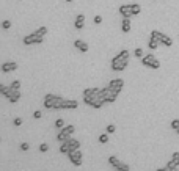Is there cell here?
Instances as JSON below:
<instances>
[{"label":"cell","instance_id":"obj_1","mask_svg":"<svg viewBox=\"0 0 179 171\" xmlns=\"http://www.w3.org/2000/svg\"><path fill=\"white\" fill-rule=\"evenodd\" d=\"M129 57H130V53L127 49H122L118 55L113 57L112 60V69L113 71H118V72H121V71H124L129 65Z\"/></svg>","mask_w":179,"mask_h":171},{"label":"cell","instance_id":"obj_2","mask_svg":"<svg viewBox=\"0 0 179 171\" xmlns=\"http://www.w3.org/2000/svg\"><path fill=\"white\" fill-rule=\"evenodd\" d=\"M63 101H64L63 97L49 93V94L44 96V107H46V109H49V110H61Z\"/></svg>","mask_w":179,"mask_h":171},{"label":"cell","instance_id":"obj_3","mask_svg":"<svg viewBox=\"0 0 179 171\" xmlns=\"http://www.w3.org/2000/svg\"><path fill=\"white\" fill-rule=\"evenodd\" d=\"M101 96L105 99V102L113 104L116 101V97H118V93H115L110 86H105V88H101Z\"/></svg>","mask_w":179,"mask_h":171},{"label":"cell","instance_id":"obj_4","mask_svg":"<svg viewBox=\"0 0 179 171\" xmlns=\"http://www.w3.org/2000/svg\"><path fill=\"white\" fill-rule=\"evenodd\" d=\"M43 41H44V36L38 35L36 32H33L32 35H27V36H24V44H25V46H32V44H41Z\"/></svg>","mask_w":179,"mask_h":171},{"label":"cell","instance_id":"obj_5","mask_svg":"<svg viewBox=\"0 0 179 171\" xmlns=\"http://www.w3.org/2000/svg\"><path fill=\"white\" fill-rule=\"evenodd\" d=\"M68 157H69V160H71V163H72L74 166H80V165H82V162H83V159H82V152H80V149H77V151H74V152H69V154H68Z\"/></svg>","mask_w":179,"mask_h":171},{"label":"cell","instance_id":"obj_6","mask_svg":"<svg viewBox=\"0 0 179 171\" xmlns=\"http://www.w3.org/2000/svg\"><path fill=\"white\" fill-rule=\"evenodd\" d=\"M108 86L113 89L115 93H121V89H122V86H124V80L122 79H115V80H112V82L108 83Z\"/></svg>","mask_w":179,"mask_h":171},{"label":"cell","instance_id":"obj_7","mask_svg":"<svg viewBox=\"0 0 179 171\" xmlns=\"http://www.w3.org/2000/svg\"><path fill=\"white\" fill-rule=\"evenodd\" d=\"M79 107L77 101H72V99H64L61 104V110H75Z\"/></svg>","mask_w":179,"mask_h":171},{"label":"cell","instance_id":"obj_8","mask_svg":"<svg viewBox=\"0 0 179 171\" xmlns=\"http://www.w3.org/2000/svg\"><path fill=\"white\" fill-rule=\"evenodd\" d=\"M119 14H121L122 17H132V16H134L130 5H121V6H119Z\"/></svg>","mask_w":179,"mask_h":171},{"label":"cell","instance_id":"obj_9","mask_svg":"<svg viewBox=\"0 0 179 171\" xmlns=\"http://www.w3.org/2000/svg\"><path fill=\"white\" fill-rule=\"evenodd\" d=\"M17 69V63L16 61H6L2 65V71L3 72H11V71H16Z\"/></svg>","mask_w":179,"mask_h":171},{"label":"cell","instance_id":"obj_10","mask_svg":"<svg viewBox=\"0 0 179 171\" xmlns=\"http://www.w3.org/2000/svg\"><path fill=\"white\" fill-rule=\"evenodd\" d=\"M154 61H156V55H153V53H149V55H145L143 58H141V65H143V66H148V68H151Z\"/></svg>","mask_w":179,"mask_h":171},{"label":"cell","instance_id":"obj_11","mask_svg":"<svg viewBox=\"0 0 179 171\" xmlns=\"http://www.w3.org/2000/svg\"><path fill=\"white\" fill-rule=\"evenodd\" d=\"M83 25H85V16L83 14H77L75 16V22H74L75 30H82Z\"/></svg>","mask_w":179,"mask_h":171},{"label":"cell","instance_id":"obj_12","mask_svg":"<svg viewBox=\"0 0 179 171\" xmlns=\"http://www.w3.org/2000/svg\"><path fill=\"white\" fill-rule=\"evenodd\" d=\"M74 47L77 49V50H80V52H88V44L85 42V41H82V39H75Z\"/></svg>","mask_w":179,"mask_h":171},{"label":"cell","instance_id":"obj_13","mask_svg":"<svg viewBox=\"0 0 179 171\" xmlns=\"http://www.w3.org/2000/svg\"><path fill=\"white\" fill-rule=\"evenodd\" d=\"M13 91H14V89H13L11 86H6V85H0V93H2V96H3V97H6V99H9V97H11Z\"/></svg>","mask_w":179,"mask_h":171},{"label":"cell","instance_id":"obj_14","mask_svg":"<svg viewBox=\"0 0 179 171\" xmlns=\"http://www.w3.org/2000/svg\"><path fill=\"white\" fill-rule=\"evenodd\" d=\"M121 30L124 32V33H129V32H130V17H122Z\"/></svg>","mask_w":179,"mask_h":171},{"label":"cell","instance_id":"obj_15","mask_svg":"<svg viewBox=\"0 0 179 171\" xmlns=\"http://www.w3.org/2000/svg\"><path fill=\"white\" fill-rule=\"evenodd\" d=\"M167 166L168 168H173V166H179V152H174L173 154V157H171V160L167 163Z\"/></svg>","mask_w":179,"mask_h":171},{"label":"cell","instance_id":"obj_16","mask_svg":"<svg viewBox=\"0 0 179 171\" xmlns=\"http://www.w3.org/2000/svg\"><path fill=\"white\" fill-rule=\"evenodd\" d=\"M57 140H58L60 143H64V141H69V140H72L71 138V135H68V133H64V132H58L57 133Z\"/></svg>","mask_w":179,"mask_h":171},{"label":"cell","instance_id":"obj_17","mask_svg":"<svg viewBox=\"0 0 179 171\" xmlns=\"http://www.w3.org/2000/svg\"><path fill=\"white\" fill-rule=\"evenodd\" d=\"M68 143H69V152H74V151L80 149V141H77V140H69Z\"/></svg>","mask_w":179,"mask_h":171},{"label":"cell","instance_id":"obj_18","mask_svg":"<svg viewBox=\"0 0 179 171\" xmlns=\"http://www.w3.org/2000/svg\"><path fill=\"white\" fill-rule=\"evenodd\" d=\"M151 38H153V39H156V41H159L160 44H162V38H164V33H160L159 30H153V32H151Z\"/></svg>","mask_w":179,"mask_h":171},{"label":"cell","instance_id":"obj_19","mask_svg":"<svg viewBox=\"0 0 179 171\" xmlns=\"http://www.w3.org/2000/svg\"><path fill=\"white\" fill-rule=\"evenodd\" d=\"M19 99H21V91H19V89H14L13 94H11V97H9L8 101L11 102V104H16V102L19 101Z\"/></svg>","mask_w":179,"mask_h":171},{"label":"cell","instance_id":"obj_20","mask_svg":"<svg viewBox=\"0 0 179 171\" xmlns=\"http://www.w3.org/2000/svg\"><path fill=\"white\" fill-rule=\"evenodd\" d=\"M61 154H69V143L68 141H64V143H61L60 145V149H58Z\"/></svg>","mask_w":179,"mask_h":171},{"label":"cell","instance_id":"obj_21","mask_svg":"<svg viewBox=\"0 0 179 171\" xmlns=\"http://www.w3.org/2000/svg\"><path fill=\"white\" fill-rule=\"evenodd\" d=\"M108 163H110L113 168H116V166L119 165V159H118L116 156H110V157H108Z\"/></svg>","mask_w":179,"mask_h":171},{"label":"cell","instance_id":"obj_22","mask_svg":"<svg viewBox=\"0 0 179 171\" xmlns=\"http://www.w3.org/2000/svg\"><path fill=\"white\" fill-rule=\"evenodd\" d=\"M159 41H156V39H153V38H149V42H148V47L151 49V50H156L157 47H159Z\"/></svg>","mask_w":179,"mask_h":171},{"label":"cell","instance_id":"obj_23","mask_svg":"<svg viewBox=\"0 0 179 171\" xmlns=\"http://www.w3.org/2000/svg\"><path fill=\"white\" fill-rule=\"evenodd\" d=\"M162 44H164V46H167V47H171V46H173V39L170 38V36H167V35H164V38H162Z\"/></svg>","mask_w":179,"mask_h":171},{"label":"cell","instance_id":"obj_24","mask_svg":"<svg viewBox=\"0 0 179 171\" xmlns=\"http://www.w3.org/2000/svg\"><path fill=\"white\" fill-rule=\"evenodd\" d=\"M130 8H132V13H134V16L140 14V11H141V6L138 3H130Z\"/></svg>","mask_w":179,"mask_h":171},{"label":"cell","instance_id":"obj_25","mask_svg":"<svg viewBox=\"0 0 179 171\" xmlns=\"http://www.w3.org/2000/svg\"><path fill=\"white\" fill-rule=\"evenodd\" d=\"M74 130H75V127L71 124V126H64V127L61 129V132H64V133H68V135H72L74 133Z\"/></svg>","mask_w":179,"mask_h":171},{"label":"cell","instance_id":"obj_26","mask_svg":"<svg viewBox=\"0 0 179 171\" xmlns=\"http://www.w3.org/2000/svg\"><path fill=\"white\" fill-rule=\"evenodd\" d=\"M116 169H118V171H129L130 166H129L127 163H122V162H119V165L116 166Z\"/></svg>","mask_w":179,"mask_h":171},{"label":"cell","instance_id":"obj_27","mask_svg":"<svg viewBox=\"0 0 179 171\" xmlns=\"http://www.w3.org/2000/svg\"><path fill=\"white\" fill-rule=\"evenodd\" d=\"M108 141V133L105 132V133H101L99 135V143H102V145H104V143H107Z\"/></svg>","mask_w":179,"mask_h":171},{"label":"cell","instance_id":"obj_28","mask_svg":"<svg viewBox=\"0 0 179 171\" xmlns=\"http://www.w3.org/2000/svg\"><path fill=\"white\" fill-rule=\"evenodd\" d=\"M134 55L137 57V58H143L145 55H143V49H141V47H137L135 50H134Z\"/></svg>","mask_w":179,"mask_h":171},{"label":"cell","instance_id":"obj_29","mask_svg":"<svg viewBox=\"0 0 179 171\" xmlns=\"http://www.w3.org/2000/svg\"><path fill=\"white\" fill-rule=\"evenodd\" d=\"M55 127H57V129H63V127H64V121H63L61 118H58V119L55 121Z\"/></svg>","mask_w":179,"mask_h":171},{"label":"cell","instance_id":"obj_30","mask_svg":"<svg viewBox=\"0 0 179 171\" xmlns=\"http://www.w3.org/2000/svg\"><path fill=\"white\" fill-rule=\"evenodd\" d=\"M36 33L41 35V36H46V35H47V27H40V29L36 30Z\"/></svg>","mask_w":179,"mask_h":171},{"label":"cell","instance_id":"obj_31","mask_svg":"<svg viewBox=\"0 0 179 171\" xmlns=\"http://www.w3.org/2000/svg\"><path fill=\"white\" fill-rule=\"evenodd\" d=\"M9 86H11L13 89H21V82H19V80H13Z\"/></svg>","mask_w":179,"mask_h":171},{"label":"cell","instance_id":"obj_32","mask_svg":"<svg viewBox=\"0 0 179 171\" xmlns=\"http://www.w3.org/2000/svg\"><path fill=\"white\" fill-rule=\"evenodd\" d=\"M171 129H173V130H179V119H177V118L171 121Z\"/></svg>","mask_w":179,"mask_h":171},{"label":"cell","instance_id":"obj_33","mask_svg":"<svg viewBox=\"0 0 179 171\" xmlns=\"http://www.w3.org/2000/svg\"><path fill=\"white\" fill-rule=\"evenodd\" d=\"M115 130H116V127H115L113 124H108V126H107V129H105V132H107V133H113Z\"/></svg>","mask_w":179,"mask_h":171},{"label":"cell","instance_id":"obj_34","mask_svg":"<svg viewBox=\"0 0 179 171\" xmlns=\"http://www.w3.org/2000/svg\"><path fill=\"white\" fill-rule=\"evenodd\" d=\"M40 151H41V152H47V151H49V145H47V143H41Z\"/></svg>","mask_w":179,"mask_h":171},{"label":"cell","instance_id":"obj_35","mask_svg":"<svg viewBox=\"0 0 179 171\" xmlns=\"http://www.w3.org/2000/svg\"><path fill=\"white\" fill-rule=\"evenodd\" d=\"M2 27H3L5 30H8L9 27H11V22H9V21H3V22H2Z\"/></svg>","mask_w":179,"mask_h":171},{"label":"cell","instance_id":"obj_36","mask_svg":"<svg viewBox=\"0 0 179 171\" xmlns=\"http://www.w3.org/2000/svg\"><path fill=\"white\" fill-rule=\"evenodd\" d=\"M41 116H43V113H41L40 110H36V112L33 113V118H35V119H40V118H41Z\"/></svg>","mask_w":179,"mask_h":171},{"label":"cell","instance_id":"obj_37","mask_svg":"<svg viewBox=\"0 0 179 171\" xmlns=\"http://www.w3.org/2000/svg\"><path fill=\"white\" fill-rule=\"evenodd\" d=\"M151 68H153V69H159V68H160V61L156 58V61L153 63V66H151Z\"/></svg>","mask_w":179,"mask_h":171},{"label":"cell","instance_id":"obj_38","mask_svg":"<svg viewBox=\"0 0 179 171\" xmlns=\"http://www.w3.org/2000/svg\"><path fill=\"white\" fill-rule=\"evenodd\" d=\"M28 148H30V145H28V143H21V149H22V151H28Z\"/></svg>","mask_w":179,"mask_h":171},{"label":"cell","instance_id":"obj_39","mask_svg":"<svg viewBox=\"0 0 179 171\" xmlns=\"http://www.w3.org/2000/svg\"><path fill=\"white\" fill-rule=\"evenodd\" d=\"M13 122H14V126H21L22 124V118H14Z\"/></svg>","mask_w":179,"mask_h":171},{"label":"cell","instance_id":"obj_40","mask_svg":"<svg viewBox=\"0 0 179 171\" xmlns=\"http://www.w3.org/2000/svg\"><path fill=\"white\" fill-rule=\"evenodd\" d=\"M102 22V17L101 16H94V24H101Z\"/></svg>","mask_w":179,"mask_h":171},{"label":"cell","instance_id":"obj_41","mask_svg":"<svg viewBox=\"0 0 179 171\" xmlns=\"http://www.w3.org/2000/svg\"><path fill=\"white\" fill-rule=\"evenodd\" d=\"M168 169H170V171H179V169H177V166H173V168H168Z\"/></svg>","mask_w":179,"mask_h":171},{"label":"cell","instance_id":"obj_42","mask_svg":"<svg viewBox=\"0 0 179 171\" xmlns=\"http://www.w3.org/2000/svg\"><path fill=\"white\" fill-rule=\"evenodd\" d=\"M66 2H68V3H71V2H72V0H66Z\"/></svg>","mask_w":179,"mask_h":171},{"label":"cell","instance_id":"obj_43","mask_svg":"<svg viewBox=\"0 0 179 171\" xmlns=\"http://www.w3.org/2000/svg\"><path fill=\"white\" fill-rule=\"evenodd\" d=\"M153 2H156V0H153Z\"/></svg>","mask_w":179,"mask_h":171}]
</instances>
